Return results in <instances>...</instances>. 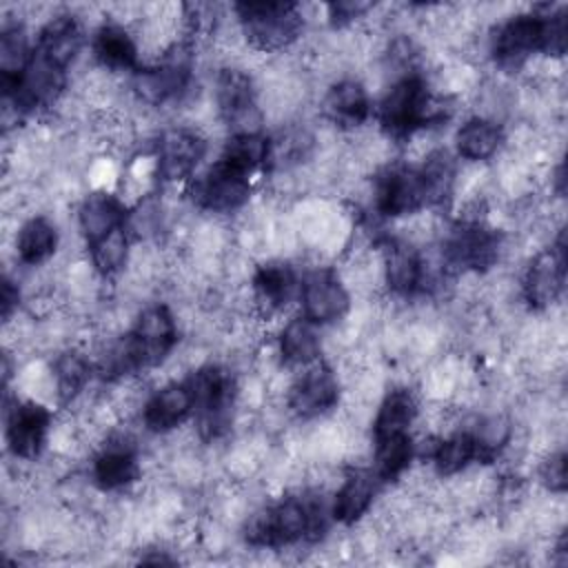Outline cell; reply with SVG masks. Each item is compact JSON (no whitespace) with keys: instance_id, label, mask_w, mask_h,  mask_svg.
<instances>
[{"instance_id":"1","label":"cell","mask_w":568,"mask_h":568,"mask_svg":"<svg viewBox=\"0 0 568 568\" xmlns=\"http://www.w3.org/2000/svg\"><path fill=\"white\" fill-rule=\"evenodd\" d=\"M326 513L317 495L284 497L251 519L246 541L262 548H282L302 539H317L326 530Z\"/></svg>"},{"instance_id":"2","label":"cell","mask_w":568,"mask_h":568,"mask_svg":"<svg viewBox=\"0 0 568 568\" xmlns=\"http://www.w3.org/2000/svg\"><path fill=\"white\" fill-rule=\"evenodd\" d=\"M448 106L435 98L419 75L397 80L379 104V124L390 138H410L417 129L446 120Z\"/></svg>"},{"instance_id":"3","label":"cell","mask_w":568,"mask_h":568,"mask_svg":"<svg viewBox=\"0 0 568 568\" xmlns=\"http://www.w3.org/2000/svg\"><path fill=\"white\" fill-rule=\"evenodd\" d=\"M237 20L257 51H277L297 40L304 18L295 2H237Z\"/></svg>"},{"instance_id":"4","label":"cell","mask_w":568,"mask_h":568,"mask_svg":"<svg viewBox=\"0 0 568 568\" xmlns=\"http://www.w3.org/2000/svg\"><path fill=\"white\" fill-rule=\"evenodd\" d=\"M501 235L481 220H464L444 242V264L457 271H486L495 266Z\"/></svg>"},{"instance_id":"5","label":"cell","mask_w":568,"mask_h":568,"mask_svg":"<svg viewBox=\"0 0 568 568\" xmlns=\"http://www.w3.org/2000/svg\"><path fill=\"white\" fill-rule=\"evenodd\" d=\"M215 100L222 120L237 133H260L262 115L255 102V89L251 75L242 69L226 67L220 71L215 82Z\"/></svg>"},{"instance_id":"6","label":"cell","mask_w":568,"mask_h":568,"mask_svg":"<svg viewBox=\"0 0 568 568\" xmlns=\"http://www.w3.org/2000/svg\"><path fill=\"white\" fill-rule=\"evenodd\" d=\"M251 193V175L229 164L226 160H217L195 184L191 186L193 202L213 213H231L246 204Z\"/></svg>"},{"instance_id":"7","label":"cell","mask_w":568,"mask_h":568,"mask_svg":"<svg viewBox=\"0 0 568 568\" xmlns=\"http://www.w3.org/2000/svg\"><path fill=\"white\" fill-rule=\"evenodd\" d=\"M546 13H521L497 27L490 40V53L499 67L517 69L535 51L544 53Z\"/></svg>"},{"instance_id":"8","label":"cell","mask_w":568,"mask_h":568,"mask_svg":"<svg viewBox=\"0 0 568 568\" xmlns=\"http://www.w3.org/2000/svg\"><path fill=\"white\" fill-rule=\"evenodd\" d=\"M375 206L382 215H408L430 206L428 186L422 166H390L375 186Z\"/></svg>"},{"instance_id":"9","label":"cell","mask_w":568,"mask_h":568,"mask_svg":"<svg viewBox=\"0 0 568 568\" xmlns=\"http://www.w3.org/2000/svg\"><path fill=\"white\" fill-rule=\"evenodd\" d=\"M339 399V382L331 366L311 364L288 388L286 404L297 417L311 419L331 410Z\"/></svg>"},{"instance_id":"10","label":"cell","mask_w":568,"mask_h":568,"mask_svg":"<svg viewBox=\"0 0 568 568\" xmlns=\"http://www.w3.org/2000/svg\"><path fill=\"white\" fill-rule=\"evenodd\" d=\"M206 142L197 131L175 126L162 133L155 151V173L164 182L189 178L204 158Z\"/></svg>"},{"instance_id":"11","label":"cell","mask_w":568,"mask_h":568,"mask_svg":"<svg viewBox=\"0 0 568 568\" xmlns=\"http://www.w3.org/2000/svg\"><path fill=\"white\" fill-rule=\"evenodd\" d=\"M351 306L348 291L328 268H315L302 284V313L313 324L337 322Z\"/></svg>"},{"instance_id":"12","label":"cell","mask_w":568,"mask_h":568,"mask_svg":"<svg viewBox=\"0 0 568 568\" xmlns=\"http://www.w3.org/2000/svg\"><path fill=\"white\" fill-rule=\"evenodd\" d=\"M566 282V246L564 233L557 242L541 251L528 266L524 277V295L532 308H546L557 302Z\"/></svg>"},{"instance_id":"13","label":"cell","mask_w":568,"mask_h":568,"mask_svg":"<svg viewBox=\"0 0 568 568\" xmlns=\"http://www.w3.org/2000/svg\"><path fill=\"white\" fill-rule=\"evenodd\" d=\"M51 413L36 399L16 402L7 415V444L9 450L20 459H33L47 439Z\"/></svg>"},{"instance_id":"14","label":"cell","mask_w":568,"mask_h":568,"mask_svg":"<svg viewBox=\"0 0 568 568\" xmlns=\"http://www.w3.org/2000/svg\"><path fill=\"white\" fill-rule=\"evenodd\" d=\"M140 475L135 446L126 437H115L102 446L93 459V479L104 490H118L133 484Z\"/></svg>"},{"instance_id":"15","label":"cell","mask_w":568,"mask_h":568,"mask_svg":"<svg viewBox=\"0 0 568 568\" xmlns=\"http://www.w3.org/2000/svg\"><path fill=\"white\" fill-rule=\"evenodd\" d=\"M193 413V393L189 382H175L155 390L142 410L144 426L153 433H166L180 426Z\"/></svg>"},{"instance_id":"16","label":"cell","mask_w":568,"mask_h":568,"mask_svg":"<svg viewBox=\"0 0 568 568\" xmlns=\"http://www.w3.org/2000/svg\"><path fill=\"white\" fill-rule=\"evenodd\" d=\"M377 481L379 479L373 470H364V468L351 470L333 497V506H331L333 519L346 526L359 521L373 504Z\"/></svg>"},{"instance_id":"17","label":"cell","mask_w":568,"mask_h":568,"mask_svg":"<svg viewBox=\"0 0 568 568\" xmlns=\"http://www.w3.org/2000/svg\"><path fill=\"white\" fill-rule=\"evenodd\" d=\"M80 47H82V29H80L78 20L69 13H62V16L51 18L42 27V31L38 36L36 51L42 53L55 67L67 71L69 64L75 60Z\"/></svg>"},{"instance_id":"18","label":"cell","mask_w":568,"mask_h":568,"mask_svg":"<svg viewBox=\"0 0 568 568\" xmlns=\"http://www.w3.org/2000/svg\"><path fill=\"white\" fill-rule=\"evenodd\" d=\"M426 264L410 244H393L384 255V277L393 293L413 295L426 284Z\"/></svg>"},{"instance_id":"19","label":"cell","mask_w":568,"mask_h":568,"mask_svg":"<svg viewBox=\"0 0 568 568\" xmlns=\"http://www.w3.org/2000/svg\"><path fill=\"white\" fill-rule=\"evenodd\" d=\"M435 470L439 475H457L462 473L470 462H488L493 455L481 444L475 430H457L448 437L439 439L430 453Z\"/></svg>"},{"instance_id":"20","label":"cell","mask_w":568,"mask_h":568,"mask_svg":"<svg viewBox=\"0 0 568 568\" xmlns=\"http://www.w3.org/2000/svg\"><path fill=\"white\" fill-rule=\"evenodd\" d=\"M324 113L339 126H359L371 113V100L357 80L335 82L324 98Z\"/></svg>"},{"instance_id":"21","label":"cell","mask_w":568,"mask_h":568,"mask_svg":"<svg viewBox=\"0 0 568 568\" xmlns=\"http://www.w3.org/2000/svg\"><path fill=\"white\" fill-rule=\"evenodd\" d=\"M80 231L87 240V244L100 240L102 235L124 226L126 222V209L124 204L109 193H91L78 213Z\"/></svg>"},{"instance_id":"22","label":"cell","mask_w":568,"mask_h":568,"mask_svg":"<svg viewBox=\"0 0 568 568\" xmlns=\"http://www.w3.org/2000/svg\"><path fill=\"white\" fill-rule=\"evenodd\" d=\"M93 53L109 71H138V44L122 24H102L93 40Z\"/></svg>"},{"instance_id":"23","label":"cell","mask_w":568,"mask_h":568,"mask_svg":"<svg viewBox=\"0 0 568 568\" xmlns=\"http://www.w3.org/2000/svg\"><path fill=\"white\" fill-rule=\"evenodd\" d=\"M295 291V273L284 262H266L257 266L253 275V293L257 306L268 315L293 297Z\"/></svg>"},{"instance_id":"24","label":"cell","mask_w":568,"mask_h":568,"mask_svg":"<svg viewBox=\"0 0 568 568\" xmlns=\"http://www.w3.org/2000/svg\"><path fill=\"white\" fill-rule=\"evenodd\" d=\"M58 246V231L44 217H29L16 233V255L27 266L47 262Z\"/></svg>"},{"instance_id":"25","label":"cell","mask_w":568,"mask_h":568,"mask_svg":"<svg viewBox=\"0 0 568 568\" xmlns=\"http://www.w3.org/2000/svg\"><path fill=\"white\" fill-rule=\"evenodd\" d=\"M501 140H504V133L497 122L486 118H470L459 126L455 135V146L462 158L479 162L495 155Z\"/></svg>"},{"instance_id":"26","label":"cell","mask_w":568,"mask_h":568,"mask_svg":"<svg viewBox=\"0 0 568 568\" xmlns=\"http://www.w3.org/2000/svg\"><path fill=\"white\" fill-rule=\"evenodd\" d=\"M375 468L373 473L377 475L379 481H390L397 479L410 464L413 459V437L408 430L404 433H386V435H375Z\"/></svg>"},{"instance_id":"27","label":"cell","mask_w":568,"mask_h":568,"mask_svg":"<svg viewBox=\"0 0 568 568\" xmlns=\"http://www.w3.org/2000/svg\"><path fill=\"white\" fill-rule=\"evenodd\" d=\"M280 355L284 364L308 366L320 357V337L306 317L291 320L280 333Z\"/></svg>"},{"instance_id":"28","label":"cell","mask_w":568,"mask_h":568,"mask_svg":"<svg viewBox=\"0 0 568 568\" xmlns=\"http://www.w3.org/2000/svg\"><path fill=\"white\" fill-rule=\"evenodd\" d=\"M417 415V402L408 388L390 390L377 408L373 419V437L386 433H404Z\"/></svg>"},{"instance_id":"29","label":"cell","mask_w":568,"mask_h":568,"mask_svg":"<svg viewBox=\"0 0 568 568\" xmlns=\"http://www.w3.org/2000/svg\"><path fill=\"white\" fill-rule=\"evenodd\" d=\"M91 377L89 359L78 351H67L53 362V384L62 404L73 402Z\"/></svg>"},{"instance_id":"30","label":"cell","mask_w":568,"mask_h":568,"mask_svg":"<svg viewBox=\"0 0 568 568\" xmlns=\"http://www.w3.org/2000/svg\"><path fill=\"white\" fill-rule=\"evenodd\" d=\"M222 160L237 166L244 173H253L271 160V142L260 133H237L224 146Z\"/></svg>"},{"instance_id":"31","label":"cell","mask_w":568,"mask_h":568,"mask_svg":"<svg viewBox=\"0 0 568 568\" xmlns=\"http://www.w3.org/2000/svg\"><path fill=\"white\" fill-rule=\"evenodd\" d=\"M89 255H91V264L95 266L98 273L102 275H113L118 273L129 257V233L126 226H120L106 235H102L100 240L87 244Z\"/></svg>"},{"instance_id":"32","label":"cell","mask_w":568,"mask_h":568,"mask_svg":"<svg viewBox=\"0 0 568 568\" xmlns=\"http://www.w3.org/2000/svg\"><path fill=\"white\" fill-rule=\"evenodd\" d=\"M31 51L27 44L24 29L20 24H11L2 29L0 38V64H2V75H18L24 64L29 62Z\"/></svg>"},{"instance_id":"33","label":"cell","mask_w":568,"mask_h":568,"mask_svg":"<svg viewBox=\"0 0 568 568\" xmlns=\"http://www.w3.org/2000/svg\"><path fill=\"white\" fill-rule=\"evenodd\" d=\"M541 479L552 493L566 490V455L555 453L541 466Z\"/></svg>"},{"instance_id":"34","label":"cell","mask_w":568,"mask_h":568,"mask_svg":"<svg viewBox=\"0 0 568 568\" xmlns=\"http://www.w3.org/2000/svg\"><path fill=\"white\" fill-rule=\"evenodd\" d=\"M368 9H371V4H366V2H333V4H328L331 18L339 24L348 22L353 18H359Z\"/></svg>"},{"instance_id":"35","label":"cell","mask_w":568,"mask_h":568,"mask_svg":"<svg viewBox=\"0 0 568 568\" xmlns=\"http://www.w3.org/2000/svg\"><path fill=\"white\" fill-rule=\"evenodd\" d=\"M13 308H18V286L4 277V284H2V317L4 322H9Z\"/></svg>"}]
</instances>
